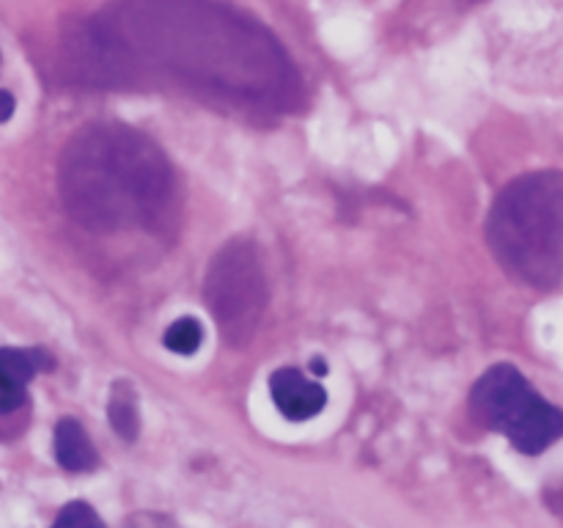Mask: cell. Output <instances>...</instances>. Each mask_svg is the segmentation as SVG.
<instances>
[{
	"instance_id": "6da1fadb",
	"label": "cell",
	"mask_w": 563,
	"mask_h": 528,
	"mask_svg": "<svg viewBox=\"0 0 563 528\" xmlns=\"http://www.w3.org/2000/svg\"><path fill=\"white\" fill-rule=\"evenodd\" d=\"M58 187L64 207L91 231L152 223L174 190L163 148L124 124L82 127L60 152Z\"/></svg>"
},
{
	"instance_id": "7a4b0ae2",
	"label": "cell",
	"mask_w": 563,
	"mask_h": 528,
	"mask_svg": "<svg viewBox=\"0 0 563 528\" xmlns=\"http://www.w3.org/2000/svg\"><path fill=\"white\" fill-rule=\"evenodd\" d=\"M487 242L506 273L553 289L563 278V170L509 182L489 212Z\"/></svg>"
},
{
	"instance_id": "3957f363",
	"label": "cell",
	"mask_w": 563,
	"mask_h": 528,
	"mask_svg": "<svg viewBox=\"0 0 563 528\" xmlns=\"http://www.w3.org/2000/svg\"><path fill=\"white\" fill-rule=\"evenodd\" d=\"M471 413L478 424L509 438L522 454H542L563 438L561 407L550 405L526 374L509 363H498L476 380Z\"/></svg>"
},
{
	"instance_id": "277c9868",
	"label": "cell",
	"mask_w": 563,
	"mask_h": 528,
	"mask_svg": "<svg viewBox=\"0 0 563 528\" xmlns=\"http://www.w3.org/2000/svg\"><path fill=\"white\" fill-rule=\"evenodd\" d=\"M203 292L225 344L245 346L267 308V278L251 242L231 240L214 253Z\"/></svg>"
},
{
	"instance_id": "5b68a950",
	"label": "cell",
	"mask_w": 563,
	"mask_h": 528,
	"mask_svg": "<svg viewBox=\"0 0 563 528\" xmlns=\"http://www.w3.org/2000/svg\"><path fill=\"white\" fill-rule=\"evenodd\" d=\"M269 396H273L280 416L289 418V421H308V418L319 416L328 405V391L295 366L278 369L269 377Z\"/></svg>"
},
{
	"instance_id": "8992f818",
	"label": "cell",
	"mask_w": 563,
	"mask_h": 528,
	"mask_svg": "<svg viewBox=\"0 0 563 528\" xmlns=\"http://www.w3.org/2000/svg\"><path fill=\"white\" fill-rule=\"evenodd\" d=\"M53 369V358L44 350H0V416L20 410L27 399V385L38 372Z\"/></svg>"
},
{
	"instance_id": "52a82bcc",
	"label": "cell",
	"mask_w": 563,
	"mask_h": 528,
	"mask_svg": "<svg viewBox=\"0 0 563 528\" xmlns=\"http://www.w3.org/2000/svg\"><path fill=\"white\" fill-rule=\"evenodd\" d=\"M55 460L64 471L82 473L99 465V454L77 418H60L55 424Z\"/></svg>"
},
{
	"instance_id": "ba28073f",
	"label": "cell",
	"mask_w": 563,
	"mask_h": 528,
	"mask_svg": "<svg viewBox=\"0 0 563 528\" xmlns=\"http://www.w3.org/2000/svg\"><path fill=\"white\" fill-rule=\"evenodd\" d=\"M108 418L113 424L115 435L126 443L137 438L141 432V413H137V399H135V388L124 380L113 385L110 391V402H108Z\"/></svg>"
},
{
	"instance_id": "9c48e42d",
	"label": "cell",
	"mask_w": 563,
	"mask_h": 528,
	"mask_svg": "<svg viewBox=\"0 0 563 528\" xmlns=\"http://www.w3.org/2000/svg\"><path fill=\"white\" fill-rule=\"evenodd\" d=\"M163 344L176 355H196L203 344V324L196 317H181L165 330Z\"/></svg>"
},
{
	"instance_id": "30bf717a",
	"label": "cell",
	"mask_w": 563,
	"mask_h": 528,
	"mask_svg": "<svg viewBox=\"0 0 563 528\" xmlns=\"http://www.w3.org/2000/svg\"><path fill=\"white\" fill-rule=\"evenodd\" d=\"M53 528H104L102 517L93 512L91 504L86 501H71L55 517Z\"/></svg>"
},
{
	"instance_id": "8fae6325",
	"label": "cell",
	"mask_w": 563,
	"mask_h": 528,
	"mask_svg": "<svg viewBox=\"0 0 563 528\" xmlns=\"http://www.w3.org/2000/svg\"><path fill=\"white\" fill-rule=\"evenodd\" d=\"M14 108H16L14 94L5 91V88H0V124H3V121H9L11 116H14Z\"/></svg>"
},
{
	"instance_id": "7c38bea8",
	"label": "cell",
	"mask_w": 563,
	"mask_h": 528,
	"mask_svg": "<svg viewBox=\"0 0 563 528\" xmlns=\"http://www.w3.org/2000/svg\"><path fill=\"white\" fill-rule=\"evenodd\" d=\"M311 369H313V374H317V377H324V374H328V363H322V361H313Z\"/></svg>"
}]
</instances>
